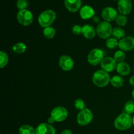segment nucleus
Returning <instances> with one entry per match:
<instances>
[{
	"mask_svg": "<svg viewBox=\"0 0 134 134\" xmlns=\"http://www.w3.org/2000/svg\"><path fill=\"white\" fill-rule=\"evenodd\" d=\"M124 109L125 113L131 115L134 113V102L133 101H128L124 105Z\"/></svg>",
	"mask_w": 134,
	"mask_h": 134,
	"instance_id": "nucleus-27",
	"label": "nucleus"
},
{
	"mask_svg": "<svg viewBox=\"0 0 134 134\" xmlns=\"http://www.w3.org/2000/svg\"><path fill=\"white\" fill-rule=\"evenodd\" d=\"M133 126H134V116H133Z\"/></svg>",
	"mask_w": 134,
	"mask_h": 134,
	"instance_id": "nucleus-37",
	"label": "nucleus"
},
{
	"mask_svg": "<svg viewBox=\"0 0 134 134\" xmlns=\"http://www.w3.org/2000/svg\"><path fill=\"white\" fill-rule=\"evenodd\" d=\"M36 134H56V130L48 123H41L35 129Z\"/></svg>",
	"mask_w": 134,
	"mask_h": 134,
	"instance_id": "nucleus-14",
	"label": "nucleus"
},
{
	"mask_svg": "<svg viewBox=\"0 0 134 134\" xmlns=\"http://www.w3.org/2000/svg\"><path fill=\"white\" fill-rule=\"evenodd\" d=\"M92 18H93V21H94V22H95V23H100V19H99V18L98 16H94Z\"/></svg>",
	"mask_w": 134,
	"mask_h": 134,
	"instance_id": "nucleus-32",
	"label": "nucleus"
},
{
	"mask_svg": "<svg viewBox=\"0 0 134 134\" xmlns=\"http://www.w3.org/2000/svg\"><path fill=\"white\" fill-rule=\"evenodd\" d=\"M119 47L124 52L133 50L134 48V37L132 36L124 37L119 41Z\"/></svg>",
	"mask_w": 134,
	"mask_h": 134,
	"instance_id": "nucleus-11",
	"label": "nucleus"
},
{
	"mask_svg": "<svg viewBox=\"0 0 134 134\" xmlns=\"http://www.w3.org/2000/svg\"><path fill=\"white\" fill-rule=\"evenodd\" d=\"M93 113L89 109L85 108L79 113L77 116V122L79 125L86 126L92 120Z\"/></svg>",
	"mask_w": 134,
	"mask_h": 134,
	"instance_id": "nucleus-7",
	"label": "nucleus"
},
{
	"mask_svg": "<svg viewBox=\"0 0 134 134\" xmlns=\"http://www.w3.org/2000/svg\"><path fill=\"white\" fill-rule=\"evenodd\" d=\"M110 82L113 86L119 88L122 87L124 85V79L120 76L115 75L111 79V82Z\"/></svg>",
	"mask_w": 134,
	"mask_h": 134,
	"instance_id": "nucleus-20",
	"label": "nucleus"
},
{
	"mask_svg": "<svg viewBox=\"0 0 134 134\" xmlns=\"http://www.w3.org/2000/svg\"><path fill=\"white\" fill-rule=\"evenodd\" d=\"M82 34L86 39H92L95 37L96 30L92 25L85 24L82 27Z\"/></svg>",
	"mask_w": 134,
	"mask_h": 134,
	"instance_id": "nucleus-17",
	"label": "nucleus"
},
{
	"mask_svg": "<svg viewBox=\"0 0 134 134\" xmlns=\"http://www.w3.org/2000/svg\"><path fill=\"white\" fill-rule=\"evenodd\" d=\"M118 9L119 13L123 15H127L131 13L132 3L131 0H119L118 2Z\"/></svg>",
	"mask_w": 134,
	"mask_h": 134,
	"instance_id": "nucleus-13",
	"label": "nucleus"
},
{
	"mask_svg": "<svg viewBox=\"0 0 134 134\" xmlns=\"http://www.w3.org/2000/svg\"><path fill=\"white\" fill-rule=\"evenodd\" d=\"M113 28L111 24L107 21H102L98 24L96 27V34L99 38L107 39L112 35Z\"/></svg>",
	"mask_w": 134,
	"mask_h": 134,
	"instance_id": "nucleus-4",
	"label": "nucleus"
},
{
	"mask_svg": "<svg viewBox=\"0 0 134 134\" xmlns=\"http://www.w3.org/2000/svg\"><path fill=\"white\" fill-rule=\"evenodd\" d=\"M58 64L62 70L69 71L74 67V61L72 58L68 55H63L59 58Z\"/></svg>",
	"mask_w": 134,
	"mask_h": 134,
	"instance_id": "nucleus-9",
	"label": "nucleus"
},
{
	"mask_svg": "<svg viewBox=\"0 0 134 134\" xmlns=\"http://www.w3.org/2000/svg\"><path fill=\"white\" fill-rule=\"evenodd\" d=\"M118 13L116 9L111 7H107L103 9L102 12V16L105 21L113 22L115 20L118 16Z\"/></svg>",
	"mask_w": 134,
	"mask_h": 134,
	"instance_id": "nucleus-12",
	"label": "nucleus"
},
{
	"mask_svg": "<svg viewBox=\"0 0 134 134\" xmlns=\"http://www.w3.org/2000/svg\"><path fill=\"white\" fill-rule=\"evenodd\" d=\"M114 59L116 60V62H122L124 61V59L126 58V54L124 51H117L115 54H114Z\"/></svg>",
	"mask_w": 134,
	"mask_h": 134,
	"instance_id": "nucleus-28",
	"label": "nucleus"
},
{
	"mask_svg": "<svg viewBox=\"0 0 134 134\" xmlns=\"http://www.w3.org/2000/svg\"><path fill=\"white\" fill-rule=\"evenodd\" d=\"M116 70L120 75L127 76L130 73L131 68L129 64L124 62H122L118 63Z\"/></svg>",
	"mask_w": 134,
	"mask_h": 134,
	"instance_id": "nucleus-18",
	"label": "nucleus"
},
{
	"mask_svg": "<svg viewBox=\"0 0 134 134\" xmlns=\"http://www.w3.org/2000/svg\"><path fill=\"white\" fill-rule=\"evenodd\" d=\"M56 18V14L53 10H45L42 12L38 17V22L43 27L51 26Z\"/></svg>",
	"mask_w": 134,
	"mask_h": 134,
	"instance_id": "nucleus-3",
	"label": "nucleus"
},
{
	"mask_svg": "<svg viewBox=\"0 0 134 134\" xmlns=\"http://www.w3.org/2000/svg\"><path fill=\"white\" fill-rule=\"evenodd\" d=\"M74 106L76 109L79 110L80 111L86 108V105H85V101L82 99H81V98H79V99H77L75 101Z\"/></svg>",
	"mask_w": 134,
	"mask_h": 134,
	"instance_id": "nucleus-29",
	"label": "nucleus"
},
{
	"mask_svg": "<svg viewBox=\"0 0 134 134\" xmlns=\"http://www.w3.org/2000/svg\"><path fill=\"white\" fill-rule=\"evenodd\" d=\"M19 134H36L35 130L28 124L21 126L18 130Z\"/></svg>",
	"mask_w": 134,
	"mask_h": 134,
	"instance_id": "nucleus-21",
	"label": "nucleus"
},
{
	"mask_svg": "<svg viewBox=\"0 0 134 134\" xmlns=\"http://www.w3.org/2000/svg\"><path fill=\"white\" fill-rule=\"evenodd\" d=\"M132 98H133V102H134V88H133V90H132Z\"/></svg>",
	"mask_w": 134,
	"mask_h": 134,
	"instance_id": "nucleus-36",
	"label": "nucleus"
},
{
	"mask_svg": "<svg viewBox=\"0 0 134 134\" xmlns=\"http://www.w3.org/2000/svg\"><path fill=\"white\" fill-rule=\"evenodd\" d=\"M133 124V118L130 115L123 113L117 116L114 122V126L117 130L120 131L130 129Z\"/></svg>",
	"mask_w": 134,
	"mask_h": 134,
	"instance_id": "nucleus-1",
	"label": "nucleus"
},
{
	"mask_svg": "<svg viewBox=\"0 0 134 134\" xmlns=\"http://www.w3.org/2000/svg\"><path fill=\"white\" fill-rule=\"evenodd\" d=\"M114 1H119V0H114Z\"/></svg>",
	"mask_w": 134,
	"mask_h": 134,
	"instance_id": "nucleus-38",
	"label": "nucleus"
},
{
	"mask_svg": "<svg viewBox=\"0 0 134 134\" xmlns=\"http://www.w3.org/2000/svg\"><path fill=\"white\" fill-rule=\"evenodd\" d=\"M130 84L132 86H134V76H132V77H131L130 79Z\"/></svg>",
	"mask_w": 134,
	"mask_h": 134,
	"instance_id": "nucleus-35",
	"label": "nucleus"
},
{
	"mask_svg": "<svg viewBox=\"0 0 134 134\" xmlns=\"http://www.w3.org/2000/svg\"><path fill=\"white\" fill-rule=\"evenodd\" d=\"M100 65L101 68L103 70L107 72V73H110V72L113 71L115 69H116L117 64H116V60L114 59V58L105 57L102 60Z\"/></svg>",
	"mask_w": 134,
	"mask_h": 134,
	"instance_id": "nucleus-10",
	"label": "nucleus"
},
{
	"mask_svg": "<svg viewBox=\"0 0 134 134\" xmlns=\"http://www.w3.org/2000/svg\"><path fill=\"white\" fill-rule=\"evenodd\" d=\"M82 27L80 25H74L72 27V33L75 35H79L82 34Z\"/></svg>",
	"mask_w": 134,
	"mask_h": 134,
	"instance_id": "nucleus-31",
	"label": "nucleus"
},
{
	"mask_svg": "<svg viewBox=\"0 0 134 134\" xmlns=\"http://www.w3.org/2000/svg\"><path fill=\"white\" fill-rule=\"evenodd\" d=\"M126 33L124 29L121 27H116L113 29L112 35L114 38L116 39H122L125 37Z\"/></svg>",
	"mask_w": 134,
	"mask_h": 134,
	"instance_id": "nucleus-19",
	"label": "nucleus"
},
{
	"mask_svg": "<svg viewBox=\"0 0 134 134\" xmlns=\"http://www.w3.org/2000/svg\"><path fill=\"white\" fill-rule=\"evenodd\" d=\"M29 3L27 0H18L16 2V7L20 10H24L26 9L28 7Z\"/></svg>",
	"mask_w": 134,
	"mask_h": 134,
	"instance_id": "nucleus-30",
	"label": "nucleus"
},
{
	"mask_svg": "<svg viewBox=\"0 0 134 134\" xmlns=\"http://www.w3.org/2000/svg\"><path fill=\"white\" fill-rule=\"evenodd\" d=\"M111 79L109 73L100 69L96 71L93 74L92 82L98 87L103 88L109 85L111 82Z\"/></svg>",
	"mask_w": 134,
	"mask_h": 134,
	"instance_id": "nucleus-2",
	"label": "nucleus"
},
{
	"mask_svg": "<svg viewBox=\"0 0 134 134\" xmlns=\"http://www.w3.org/2000/svg\"><path fill=\"white\" fill-rule=\"evenodd\" d=\"M9 62V57L6 52L1 51L0 52V68L1 69L5 68Z\"/></svg>",
	"mask_w": 134,
	"mask_h": 134,
	"instance_id": "nucleus-25",
	"label": "nucleus"
},
{
	"mask_svg": "<svg viewBox=\"0 0 134 134\" xmlns=\"http://www.w3.org/2000/svg\"><path fill=\"white\" fill-rule=\"evenodd\" d=\"M61 134H73V133H72L71 131L69 130H64V131L62 132Z\"/></svg>",
	"mask_w": 134,
	"mask_h": 134,
	"instance_id": "nucleus-33",
	"label": "nucleus"
},
{
	"mask_svg": "<svg viewBox=\"0 0 134 134\" xmlns=\"http://www.w3.org/2000/svg\"><path fill=\"white\" fill-rule=\"evenodd\" d=\"M16 18L19 24L24 26H28L34 21L32 13L27 9L20 10L16 14Z\"/></svg>",
	"mask_w": 134,
	"mask_h": 134,
	"instance_id": "nucleus-6",
	"label": "nucleus"
},
{
	"mask_svg": "<svg viewBox=\"0 0 134 134\" xmlns=\"http://www.w3.org/2000/svg\"><path fill=\"white\" fill-rule=\"evenodd\" d=\"M104 58V52L100 48H94L89 52L87 57L88 62L92 65H98Z\"/></svg>",
	"mask_w": 134,
	"mask_h": 134,
	"instance_id": "nucleus-5",
	"label": "nucleus"
},
{
	"mask_svg": "<svg viewBox=\"0 0 134 134\" xmlns=\"http://www.w3.org/2000/svg\"><path fill=\"white\" fill-rule=\"evenodd\" d=\"M115 21H116V23L120 27H124V26H125L126 25L127 22H128V19H127V17L125 15H123V14H120L119 15H118Z\"/></svg>",
	"mask_w": 134,
	"mask_h": 134,
	"instance_id": "nucleus-26",
	"label": "nucleus"
},
{
	"mask_svg": "<svg viewBox=\"0 0 134 134\" xmlns=\"http://www.w3.org/2000/svg\"><path fill=\"white\" fill-rule=\"evenodd\" d=\"M26 49H27V46L24 43H17L13 47V51L17 54L24 53Z\"/></svg>",
	"mask_w": 134,
	"mask_h": 134,
	"instance_id": "nucleus-23",
	"label": "nucleus"
},
{
	"mask_svg": "<svg viewBox=\"0 0 134 134\" xmlns=\"http://www.w3.org/2000/svg\"><path fill=\"white\" fill-rule=\"evenodd\" d=\"M65 8L71 13H75L81 9L82 1L81 0H64Z\"/></svg>",
	"mask_w": 134,
	"mask_h": 134,
	"instance_id": "nucleus-15",
	"label": "nucleus"
},
{
	"mask_svg": "<svg viewBox=\"0 0 134 134\" xmlns=\"http://www.w3.org/2000/svg\"><path fill=\"white\" fill-rule=\"evenodd\" d=\"M80 16L83 20H88L95 16V10L90 5H84L80 9Z\"/></svg>",
	"mask_w": 134,
	"mask_h": 134,
	"instance_id": "nucleus-16",
	"label": "nucleus"
},
{
	"mask_svg": "<svg viewBox=\"0 0 134 134\" xmlns=\"http://www.w3.org/2000/svg\"><path fill=\"white\" fill-rule=\"evenodd\" d=\"M54 122H55V120H54V119H52L51 116H50V117L48 119V124H53V123H54Z\"/></svg>",
	"mask_w": 134,
	"mask_h": 134,
	"instance_id": "nucleus-34",
	"label": "nucleus"
},
{
	"mask_svg": "<svg viewBox=\"0 0 134 134\" xmlns=\"http://www.w3.org/2000/svg\"><path fill=\"white\" fill-rule=\"evenodd\" d=\"M119 41L118 39L114 37H110L106 40L105 45L109 49H115L116 47H119Z\"/></svg>",
	"mask_w": 134,
	"mask_h": 134,
	"instance_id": "nucleus-24",
	"label": "nucleus"
},
{
	"mask_svg": "<svg viewBox=\"0 0 134 134\" xmlns=\"http://www.w3.org/2000/svg\"><path fill=\"white\" fill-rule=\"evenodd\" d=\"M43 35L45 38L48 39H53L56 35V30L53 27H47L43 30Z\"/></svg>",
	"mask_w": 134,
	"mask_h": 134,
	"instance_id": "nucleus-22",
	"label": "nucleus"
},
{
	"mask_svg": "<svg viewBox=\"0 0 134 134\" xmlns=\"http://www.w3.org/2000/svg\"><path fill=\"white\" fill-rule=\"evenodd\" d=\"M51 116L55 120V122H61L66 120L68 116V111L65 107L58 106L51 111Z\"/></svg>",
	"mask_w": 134,
	"mask_h": 134,
	"instance_id": "nucleus-8",
	"label": "nucleus"
}]
</instances>
